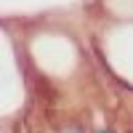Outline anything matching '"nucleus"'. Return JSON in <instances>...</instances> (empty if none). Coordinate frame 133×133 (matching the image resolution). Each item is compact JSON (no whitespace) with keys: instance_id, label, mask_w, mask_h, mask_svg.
Returning a JSON list of instances; mask_svg holds the SVG:
<instances>
[{"instance_id":"1","label":"nucleus","mask_w":133,"mask_h":133,"mask_svg":"<svg viewBox=\"0 0 133 133\" xmlns=\"http://www.w3.org/2000/svg\"><path fill=\"white\" fill-rule=\"evenodd\" d=\"M91 133H117V130H112V128H96V130H91Z\"/></svg>"}]
</instances>
